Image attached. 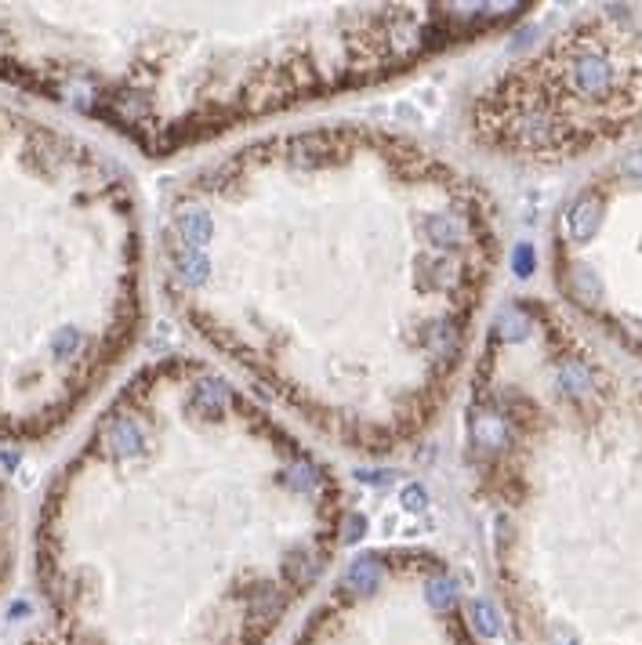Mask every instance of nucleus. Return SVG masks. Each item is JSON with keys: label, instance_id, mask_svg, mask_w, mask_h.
Masks as SVG:
<instances>
[{"label": "nucleus", "instance_id": "1", "mask_svg": "<svg viewBox=\"0 0 642 645\" xmlns=\"http://www.w3.org/2000/svg\"><path fill=\"white\" fill-rule=\"evenodd\" d=\"M498 257L479 185L428 142L334 120L196 167L156 229L160 294L309 436L396 457L436 424Z\"/></svg>", "mask_w": 642, "mask_h": 645}, {"label": "nucleus", "instance_id": "2", "mask_svg": "<svg viewBox=\"0 0 642 645\" xmlns=\"http://www.w3.org/2000/svg\"><path fill=\"white\" fill-rule=\"evenodd\" d=\"M77 478L102 497L142 645H265L334 562L345 497L327 457L218 363L142 366Z\"/></svg>", "mask_w": 642, "mask_h": 645}, {"label": "nucleus", "instance_id": "3", "mask_svg": "<svg viewBox=\"0 0 642 645\" xmlns=\"http://www.w3.org/2000/svg\"><path fill=\"white\" fill-rule=\"evenodd\" d=\"M523 4H117L95 33L0 77L51 94L149 159L403 80L515 22Z\"/></svg>", "mask_w": 642, "mask_h": 645}, {"label": "nucleus", "instance_id": "4", "mask_svg": "<svg viewBox=\"0 0 642 645\" xmlns=\"http://www.w3.org/2000/svg\"><path fill=\"white\" fill-rule=\"evenodd\" d=\"M642 120V37L592 15L490 77L465 105L472 145L526 164L592 152Z\"/></svg>", "mask_w": 642, "mask_h": 645}]
</instances>
